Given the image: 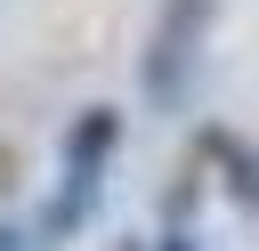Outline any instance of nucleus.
I'll return each mask as SVG.
<instances>
[{
	"label": "nucleus",
	"instance_id": "nucleus-1",
	"mask_svg": "<svg viewBox=\"0 0 259 251\" xmlns=\"http://www.w3.org/2000/svg\"><path fill=\"white\" fill-rule=\"evenodd\" d=\"M210 16H219V0H162L154 40H146V65H138V89L154 105H178L186 97V73H194V49H202V24Z\"/></svg>",
	"mask_w": 259,
	"mask_h": 251
},
{
	"label": "nucleus",
	"instance_id": "nucleus-2",
	"mask_svg": "<svg viewBox=\"0 0 259 251\" xmlns=\"http://www.w3.org/2000/svg\"><path fill=\"white\" fill-rule=\"evenodd\" d=\"M121 105H81L73 121H65V146H57V162H65V178H81V186H105V162L121 154Z\"/></svg>",
	"mask_w": 259,
	"mask_h": 251
},
{
	"label": "nucleus",
	"instance_id": "nucleus-3",
	"mask_svg": "<svg viewBox=\"0 0 259 251\" xmlns=\"http://www.w3.org/2000/svg\"><path fill=\"white\" fill-rule=\"evenodd\" d=\"M202 146H210V154H219V162H227V194H235V202H243V211H259V162H251V154H243V146H235V138H219V130H210V138H202Z\"/></svg>",
	"mask_w": 259,
	"mask_h": 251
},
{
	"label": "nucleus",
	"instance_id": "nucleus-4",
	"mask_svg": "<svg viewBox=\"0 0 259 251\" xmlns=\"http://www.w3.org/2000/svg\"><path fill=\"white\" fill-rule=\"evenodd\" d=\"M0 251H40V243H32L24 227H8V219H0Z\"/></svg>",
	"mask_w": 259,
	"mask_h": 251
},
{
	"label": "nucleus",
	"instance_id": "nucleus-5",
	"mask_svg": "<svg viewBox=\"0 0 259 251\" xmlns=\"http://www.w3.org/2000/svg\"><path fill=\"white\" fill-rule=\"evenodd\" d=\"M154 251H202V243H194V235H186V227H170V235H162V243H154Z\"/></svg>",
	"mask_w": 259,
	"mask_h": 251
}]
</instances>
